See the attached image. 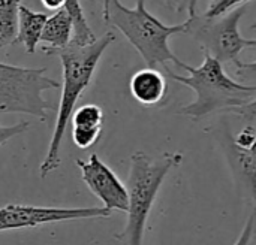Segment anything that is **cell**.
Returning <instances> with one entry per match:
<instances>
[{
	"label": "cell",
	"mask_w": 256,
	"mask_h": 245,
	"mask_svg": "<svg viewBox=\"0 0 256 245\" xmlns=\"http://www.w3.org/2000/svg\"><path fill=\"white\" fill-rule=\"evenodd\" d=\"M164 3H165L166 6H171V7H177V9H178L180 0H164Z\"/></svg>",
	"instance_id": "obj_25"
},
{
	"label": "cell",
	"mask_w": 256,
	"mask_h": 245,
	"mask_svg": "<svg viewBox=\"0 0 256 245\" xmlns=\"http://www.w3.org/2000/svg\"><path fill=\"white\" fill-rule=\"evenodd\" d=\"M256 139V130L252 126H246L232 141L234 145L240 150H249L252 147V144Z\"/></svg>",
	"instance_id": "obj_19"
},
{
	"label": "cell",
	"mask_w": 256,
	"mask_h": 245,
	"mask_svg": "<svg viewBox=\"0 0 256 245\" xmlns=\"http://www.w3.org/2000/svg\"><path fill=\"white\" fill-rule=\"evenodd\" d=\"M70 40H72V19L63 6L46 18L39 43H42V51L51 55V52L68 46Z\"/></svg>",
	"instance_id": "obj_10"
},
{
	"label": "cell",
	"mask_w": 256,
	"mask_h": 245,
	"mask_svg": "<svg viewBox=\"0 0 256 245\" xmlns=\"http://www.w3.org/2000/svg\"><path fill=\"white\" fill-rule=\"evenodd\" d=\"M40 3H42L46 9L57 10V9H60V7L64 6L66 0H40Z\"/></svg>",
	"instance_id": "obj_23"
},
{
	"label": "cell",
	"mask_w": 256,
	"mask_h": 245,
	"mask_svg": "<svg viewBox=\"0 0 256 245\" xmlns=\"http://www.w3.org/2000/svg\"><path fill=\"white\" fill-rule=\"evenodd\" d=\"M21 0H0V49L16 42Z\"/></svg>",
	"instance_id": "obj_13"
},
{
	"label": "cell",
	"mask_w": 256,
	"mask_h": 245,
	"mask_svg": "<svg viewBox=\"0 0 256 245\" xmlns=\"http://www.w3.org/2000/svg\"><path fill=\"white\" fill-rule=\"evenodd\" d=\"M159 1L164 3V0H159ZM108 4H110V0H102V13L108 9Z\"/></svg>",
	"instance_id": "obj_26"
},
{
	"label": "cell",
	"mask_w": 256,
	"mask_h": 245,
	"mask_svg": "<svg viewBox=\"0 0 256 245\" xmlns=\"http://www.w3.org/2000/svg\"><path fill=\"white\" fill-rule=\"evenodd\" d=\"M129 90L138 103L144 106H154L165 99L168 84L160 70L153 66H147L132 75Z\"/></svg>",
	"instance_id": "obj_9"
},
{
	"label": "cell",
	"mask_w": 256,
	"mask_h": 245,
	"mask_svg": "<svg viewBox=\"0 0 256 245\" xmlns=\"http://www.w3.org/2000/svg\"><path fill=\"white\" fill-rule=\"evenodd\" d=\"M228 157L238 181L244 184L246 190L256 202V165L254 159L246 150L237 148L234 142L228 147Z\"/></svg>",
	"instance_id": "obj_12"
},
{
	"label": "cell",
	"mask_w": 256,
	"mask_h": 245,
	"mask_svg": "<svg viewBox=\"0 0 256 245\" xmlns=\"http://www.w3.org/2000/svg\"><path fill=\"white\" fill-rule=\"evenodd\" d=\"M0 115H2V112H0ZM28 127H30L28 121H20L16 124H12V126H3L0 121V147L4 145L9 139L27 132Z\"/></svg>",
	"instance_id": "obj_17"
},
{
	"label": "cell",
	"mask_w": 256,
	"mask_h": 245,
	"mask_svg": "<svg viewBox=\"0 0 256 245\" xmlns=\"http://www.w3.org/2000/svg\"><path fill=\"white\" fill-rule=\"evenodd\" d=\"M183 162L180 153H165L160 157H152L144 151H135L130 156V168L126 181L129 198L128 222L116 240L126 244L140 245L144 241L146 226L158 193L170 171Z\"/></svg>",
	"instance_id": "obj_4"
},
{
	"label": "cell",
	"mask_w": 256,
	"mask_h": 245,
	"mask_svg": "<svg viewBox=\"0 0 256 245\" xmlns=\"http://www.w3.org/2000/svg\"><path fill=\"white\" fill-rule=\"evenodd\" d=\"M250 28H255V30H256V22H255V24H252V27H250Z\"/></svg>",
	"instance_id": "obj_27"
},
{
	"label": "cell",
	"mask_w": 256,
	"mask_h": 245,
	"mask_svg": "<svg viewBox=\"0 0 256 245\" xmlns=\"http://www.w3.org/2000/svg\"><path fill=\"white\" fill-rule=\"evenodd\" d=\"M114 40H116V34L112 31H108L88 45L69 43L68 46L51 52V55H57L62 61L63 81H62L60 103L57 106L56 126L52 130L46 156L39 168L42 178H46L51 172H54L62 165V141L66 127L72 118L75 105L80 96L86 91V88L92 82L93 73L105 49Z\"/></svg>",
	"instance_id": "obj_1"
},
{
	"label": "cell",
	"mask_w": 256,
	"mask_h": 245,
	"mask_svg": "<svg viewBox=\"0 0 256 245\" xmlns=\"http://www.w3.org/2000/svg\"><path fill=\"white\" fill-rule=\"evenodd\" d=\"M236 75L240 78L242 82L255 84L256 85V61L254 63H242L236 64Z\"/></svg>",
	"instance_id": "obj_18"
},
{
	"label": "cell",
	"mask_w": 256,
	"mask_h": 245,
	"mask_svg": "<svg viewBox=\"0 0 256 245\" xmlns=\"http://www.w3.org/2000/svg\"><path fill=\"white\" fill-rule=\"evenodd\" d=\"M198 1L200 0H180V4H178L177 10H186L188 15L192 16L198 10Z\"/></svg>",
	"instance_id": "obj_21"
},
{
	"label": "cell",
	"mask_w": 256,
	"mask_h": 245,
	"mask_svg": "<svg viewBox=\"0 0 256 245\" xmlns=\"http://www.w3.org/2000/svg\"><path fill=\"white\" fill-rule=\"evenodd\" d=\"M104 21L123 33L129 43L140 52L147 66L168 61L178 64L182 60L172 52L170 37L188 31V19L168 25L146 7V0H136L135 7H126L120 0H110L108 9L102 13Z\"/></svg>",
	"instance_id": "obj_3"
},
{
	"label": "cell",
	"mask_w": 256,
	"mask_h": 245,
	"mask_svg": "<svg viewBox=\"0 0 256 245\" xmlns=\"http://www.w3.org/2000/svg\"><path fill=\"white\" fill-rule=\"evenodd\" d=\"M236 112L240 114L242 117L248 118V120H256V97L254 100H250L249 103H246L244 106L238 108Z\"/></svg>",
	"instance_id": "obj_20"
},
{
	"label": "cell",
	"mask_w": 256,
	"mask_h": 245,
	"mask_svg": "<svg viewBox=\"0 0 256 245\" xmlns=\"http://www.w3.org/2000/svg\"><path fill=\"white\" fill-rule=\"evenodd\" d=\"M70 120L75 127H102L104 111L100 106L94 103H87L74 111Z\"/></svg>",
	"instance_id": "obj_14"
},
{
	"label": "cell",
	"mask_w": 256,
	"mask_h": 245,
	"mask_svg": "<svg viewBox=\"0 0 256 245\" xmlns=\"http://www.w3.org/2000/svg\"><path fill=\"white\" fill-rule=\"evenodd\" d=\"M255 216L256 214H254V216L249 219L248 226L244 228V232H243L242 238L238 240V244H244V243H249V241H250V234H252V231H254V225H255Z\"/></svg>",
	"instance_id": "obj_22"
},
{
	"label": "cell",
	"mask_w": 256,
	"mask_h": 245,
	"mask_svg": "<svg viewBox=\"0 0 256 245\" xmlns=\"http://www.w3.org/2000/svg\"><path fill=\"white\" fill-rule=\"evenodd\" d=\"M248 6L240 4L219 16L192 15L188 16V31L200 42L202 49L220 63L237 64L240 52L246 48H256V39H246L240 33V19Z\"/></svg>",
	"instance_id": "obj_6"
},
{
	"label": "cell",
	"mask_w": 256,
	"mask_h": 245,
	"mask_svg": "<svg viewBox=\"0 0 256 245\" xmlns=\"http://www.w3.org/2000/svg\"><path fill=\"white\" fill-rule=\"evenodd\" d=\"M60 82L48 76L46 67H22L0 63V112L28 114L45 120L57 106L44 97Z\"/></svg>",
	"instance_id": "obj_5"
},
{
	"label": "cell",
	"mask_w": 256,
	"mask_h": 245,
	"mask_svg": "<svg viewBox=\"0 0 256 245\" xmlns=\"http://www.w3.org/2000/svg\"><path fill=\"white\" fill-rule=\"evenodd\" d=\"M249 154H250V157L254 159V162H255V165H256V139H255V142L252 144V147L249 148V150H246Z\"/></svg>",
	"instance_id": "obj_24"
},
{
	"label": "cell",
	"mask_w": 256,
	"mask_h": 245,
	"mask_svg": "<svg viewBox=\"0 0 256 245\" xmlns=\"http://www.w3.org/2000/svg\"><path fill=\"white\" fill-rule=\"evenodd\" d=\"M100 132H102V127H92L90 129V127L72 126V141L78 148L87 150L99 141Z\"/></svg>",
	"instance_id": "obj_15"
},
{
	"label": "cell",
	"mask_w": 256,
	"mask_h": 245,
	"mask_svg": "<svg viewBox=\"0 0 256 245\" xmlns=\"http://www.w3.org/2000/svg\"><path fill=\"white\" fill-rule=\"evenodd\" d=\"M46 18L48 15L44 12L32 10L26 4L20 6L16 42H20L28 54H33L36 51V46L40 42V34L46 22Z\"/></svg>",
	"instance_id": "obj_11"
},
{
	"label": "cell",
	"mask_w": 256,
	"mask_h": 245,
	"mask_svg": "<svg viewBox=\"0 0 256 245\" xmlns=\"http://www.w3.org/2000/svg\"><path fill=\"white\" fill-rule=\"evenodd\" d=\"M250 0H210V6L204 15L207 16H219L240 4H248Z\"/></svg>",
	"instance_id": "obj_16"
},
{
	"label": "cell",
	"mask_w": 256,
	"mask_h": 245,
	"mask_svg": "<svg viewBox=\"0 0 256 245\" xmlns=\"http://www.w3.org/2000/svg\"><path fill=\"white\" fill-rule=\"evenodd\" d=\"M76 165L81 169L82 181L87 184L92 193L102 201L106 210L128 213L129 198L126 184L118 180L114 171L105 165L98 154H92L87 162L78 159Z\"/></svg>",
	"instance_id": "obj_8"
},
{
	"label": "cell",
	"mask_w": 256,
	"mask_h": 245,
	"mask_svg": "<svg viewBox=\"0 0 256 245\" xmlns=\"http://www.w3.org/2000/svg\"><path fill=\"white\" fill-rule=\"evenodd\" d=\"M177 66L184 69L188 75L174 73L166 64L164 67L171 79L189 87L195 93V100L178 111V114L194 120L219 111L236 112L256 97L255 84H246L228 76L224 64L208 52H206L204 61L198 67H192L184 61H180Z\"/></svg>",
	"instance_id": "obj_2"
},
{
	"label": "cell",
	"mask_w": 256,
	"mask_h": 245,
	"mask_svg": "<svg viewBox=\"0 0 256 245\" xmlns=\"http://www.w3.org/2000/svg\"><path fill=\"white\" fill-rule=\"evenodd\" d=\"M111 211L105 207L88 208H58V207H34L21 204H8L0 208V234L8 231L38 228L70 220H90L110 217Z\"/></svg>",
	"instance_id": "obj_7"
}]
</instances>
